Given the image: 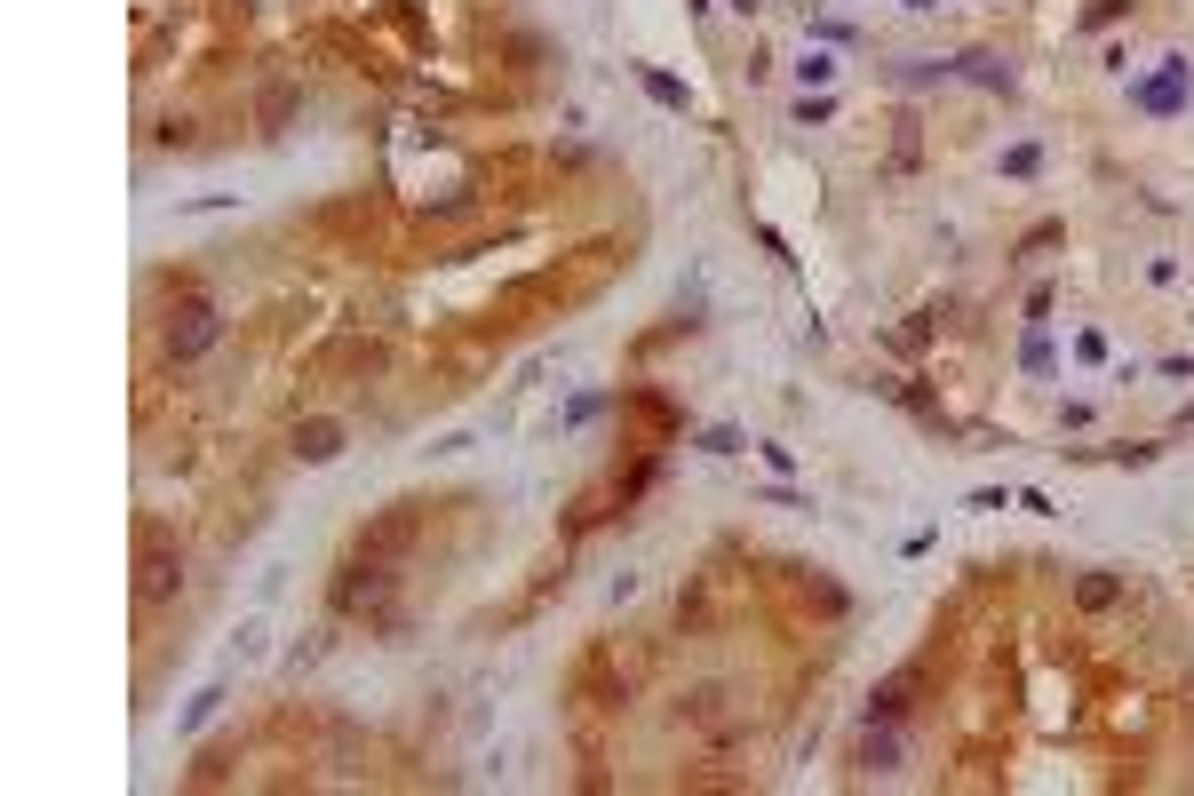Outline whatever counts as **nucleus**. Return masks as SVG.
<instances>
[{
  "label": "nucleus",
  "instance_id": "obj_3",
  "mask_svg": "<svg viewBox=\"0 0 1194 796\" xmlns=\"http://www.w3.org/2000/svg\"><path fill=\"white\" fill-rule=\"evenodd\" d=\"M1179 96H1186V88H1179V64H1171L1163 80H1147V88H1139V104H1147V112H1179Z\"/></svg>",
  "mask_w": 1194,
  "mask_h": 796
},
{
  "label": "nucleus",
  "instance_id": "obj_2",
  "mask_svg": "<svg viewBox=\"0 0 1194 796\" xmlns=\"http://www.w3.org/2000/svg\"><path fill=\"white\" fill-rule=\"evenodd\" d=\"M295 454L303 462H335V454H343V430H335V422H303L295 430Z\"/></svg>",
  "mask_w": 1194,
  "mask_h": 796
},
{
  "label": "nucleus",
  "instance_id": "obj_1",
  "mask_svg": "<svg viewBox=\"0 0 1194 796\" xmlns=\"http://www.w3.org/2000/svg\"><path fill=\"white\" fill-rule=\"evenodd\" d=\"M216 327H223L216 303H199V295H191V303H176V311H167V358H176V367H191V358L216 343Z\"/></svg>",
  "mask_w": 1194,
  "mask_h": 796
},
{
  "label": "nucleus",
  "instance_id": "obj_4",
  "mask_svg": "<svg viewBox=\"0 0 1194 796\" xmlns=\"http://www.w3.org/2000/svg\"><path fill=\"white\" fill-rule=\"evenodd\" d=\"M216 701H223V685H208V693H199V701L184 709V733H191V725H208V717H216Z\"/></svg>",
  "mask_w": 1194,
  "mask_h": 796
}]
</instances>
